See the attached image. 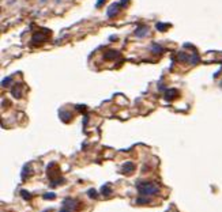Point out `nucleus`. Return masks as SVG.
Listing matches in <instances>:
<instances>
[{
  "label": "nucleus",
  "instance_id": "obj_1",
  "mask_svg": "<svg viewBox=\"0 0 222 212\" xmlns=\"http://www.w3.org/2000/svg\"><path fill=\"white\" fill-rule=\"evenodd\" d=\"M136 189H138L139 194H145V196H156L160 193V186L150 181H139L136 184Z\"/></svg>",
  "mask_w": 222,
  "mask_h": 212
},
{
  "label": "nucleus",
  "instance_id": "obj_2",
  "mask_svg": "<svg viewBox=\"0 0 222 212\" xmlns=\"http://www.w3.org/2000/svg\"><path fill=\"white\" fill-rule=\"evenodd\" d=\"M76 208V201L71 197H67L64 201H63V207L60 209V212H74Z\"/></svg>",
  "mask_w": 222,
  "mask_h": 212
},
{
  "label": "nucleus",
  "instance_id": "obj_3",
  "mask_svg": "<svg viewBox=\"0 0 222 212\" xmlns=\"http://www.w3.org/2000/svg\"><path fill=\"white\" fill-rule=\"evenodd\" d=\"M119 10H120V3H113V4L109 6V8H108L107 14L109 18H115L119 12Z\"/></svg>",
  "mask_w": 222,
  "mask_h": 212
},
{
  "label": "nucleus",
  "instance_id": "obj_4",
  "mask_svg": "<svg viewBox=\"0 0 222 212\" xmlns=\"http://www.w3.org/2000/svg\"><path fill=\"white\" fill-rule=\"evenodd\" d=\"M120 170H121L123 174H129V173H132L133 170H135V165H133L132 162H125V163L121 165Z\"/></svg>",
  "mask_w": 222,
  "mask_h": 212
},
{
  "label": "nucleus",
  "instance_id": "obj_5",
  "mask_svg": "<svg viewBox=\"0 0 222 212\" xmlns=\"http://www.w3.org/2000/svg\"><path fill=\"white\" fill-rule=\"evenodd\" d=\"M177 95H178V91H177V90H174V88L166 90V91L164 93V98L166 99V101H173Z\"/></svg>",
  "mask_w": 222,
  "mask_h": 212
},
{
  "label": "nucleus",
  "instance_id": "obj_6",
  "mask_svg": "<svg viewBox=\"0 0 222 212\" xmlns=\"http://www.w3.org/2000/svg\"><path fill=\"white\" fill-rule=\"evenodd\" d=\"M45 40H46V37L42 31H37L33 34V44H42Z\"/></svg>",
  "mask_w": 222,
  "mask_h": 212
},
{
  "label": "nucleus",
  "instance_id": "obj_7",
  "mask_svg": "<svg viewBox=\"0 0 222 212\" xmlns=\"http://www.w3.org/2000/svg\"><path fill=\"white\" fill-rule=\"evenodd\" d=\"M11 94H12V97L17 98V99L22 98V90H21V84H15V86H12V87H11Z\"/></svg>",
  "mask_w": 222,
  "mask_h": 212
},
{
  "label": "nucleus",
  "instance_id": "obj_8",
  "mask_svg": "<svg viewBox=\"0 0 222 212\" xmlns=\"http://www.w3.org/2000/svg\"><path fill=\"white\" fill-rule=\"evenodd\" d=\"M151 201H153V199H151V196H145V194H140L138 199H136V204H142V205H146V204H150Z\"/></svg>",
  "mask_w": 222,
  "mask_h": 212
},
{
  "label": "nucleus",
  "instance_id": "obj_9",
  "mask_svg": "<svg viewBox=\"0 0 222 212\" xmlns=\"http://www.w3.org/2000/svg\"><path fill=\"white\" fill-rule=\"evenodd\" d=\"M120 57V53L116 52V50H108L105 54H104V59L105 60H116V59Z\"/></svg>",
  "mask_w": 222,
  "mask_h": 212
},
{
  "label": "nucleus",
  "instance_id": "obj_10",
  "mask_svg": "<svg viewBox=\"0 0 222 212\" xmlns=\"http://www.w3.org/2000/svg\"><path fill=\"white\" fill-rule=\"evenodd\" d=\"M60 118H62V121H64V123H70L72 120V114L70 113V112H60Z\"/></svg>",
  "mask_w": 222,
  "mask_h": 212
},
{
  "label": "nucleus",
  "instance_id": "obj_11",
  "mask_svg": "<svg viewBox=\"0 0 222 212\" xmlns=\"http://www.w3.org/2000/svg\"><path fill=\"white\" fill-rule=\"evenodd\" d=\"M147 33H149V27L147 26H139V29L136 31H135V34L138 35V37H140V35H146Z\"/></svg>",
  "mask_w": 222,
  "mask_h": 212
},
{
  "label": "nucleus",
  "instance_id": "obj_12",
  "mask_svg": "<svg viewBox=\"0 0 222 212\" xmlns=\"http://www.w3.org/2000/svg\"><path fill=\"white\" fill-rule=\"evenodd\" d=\"M29 174H30V166L29 165H25L22 169V181H25L27 177H29Z\"/></svg>",
  "mask_w": 222,
  "mask_h": 212
},
{
  "label": "nucleus",
  "instance_id": "obj_13",
  "mask_svg": "<svg viewBox=\"0 0 222 212\" xmlns=\"http://www.w3.org/2000/svg\"><path fill=\"white\" fill-rule=\"evenodd\" d=\"M177 59H178V61H181V63H188L191 60V57H189L188 54H185V53H178Z\"/></svg>",
  "mask_w": 222,
  "mask_h": 212
},
{
  "label": "nucleus",
  "instance_id": "obj_14",
  "mask_svg": "<svg viewBox=\"0 0 222 212\" xmlns=\"http://www.w3.org/2000/svg\"><path fill=\"white\" fill-rule=\"evenodd\" d=\"M101 193H102V196H105V197H108L109 194H112V189H111V186L104 185V186H102V189H101Z\"/></svg>",
  "mask_w": 222,
  "mask_h": 212
},
{
  "label": "nucleus",
  "instance_id": "obj_15",
  "mask_svg": "<svg viewBox=\"0 0 222 212\" xmlns=\"http://www.w3.org/2000/svg\"><path fill=\"white\" fill-rule=\"evenodd\" d=\"M21 196H22V199H25L26 201H29V200H31V193L30 192H27V190H25V189H22L21 190Z\"/></svg>",
  "mask_w": 222,
  "mask_h": 212
},
{
  "label": "nucleus",
  "instance_id": "obj_16",
  "mask_svg": "<svg viewBox=\"0 0 222 212\" xmlns=\"http://www.w3.org/2000/svg\"><path fill=\"white\" fill-rule=\"evenodd\" d=\"M151 50H153V52L154 53H157V54H160V53H162L164 52V48H162V46H160V45H153V46H151Z\"/></svg>",
  "mask_w": 222,
  "mask_h": 212
},
{
  "label": "nucleus",
  "instance_id": "obj_17",
  "mask_svg": "<svg viewBox=\"0 0 222 212\" xmlns=\"http://www.w3.org/2000/svg\"><path fill=\"white\" fill-rule=\"evenodd\" d=\"M87 196H89L90 199H97V196H98V192L95 189H93V188H91V189L89 190V192H87Z\"/></svg>",
  "mask_w": 222,
  "mask_h": 212
},
{
  "label": "nucleus",
  "instance_id": "obj_18",
  "mask_svg": "<svg viewBox=\"0 0 222 212\" xmlns=\"http://www.w3.org/2000/svg\"><path fill=\"white\" fill-rule=\"evenodd\" d=\"M42 197H44L45 200H53V199H56V193H53V192H49V193H45Z\"/></svg>",
  "mask_w": 222,
  "mask_h": 212
},
{
  "label": "nucleus",
  "instance_id": "obj_19",
  "mask_svg": "<svg viewBox=\"0 0 222 212\" xmlns=\"http://www.w3.org/2000/svg\"><path fill=\"white\" fill-rule=\"evenodd\" d=\"M64 182V178H59V180H52L50 181V186H57V185H60V184H63Z\"/></svg>",
  "mask_w": 222,
  "mask_h": 212
},
{
  "label": "nucleus",
  "instance_id": "obj_20",
  "mask_svg": "<svg viewBox=\"0 0 222 212\" xmlns=\"http://www.w3.org/2000/svg\"><path fill=\"white\" fill-rule=\"evenodd\" d=\"M169 27V25H166V23H157V29H158V30L160 31H164V30H166V29H168Z\"/></svg>",
  "mask_w": 222,
  "mask_h": 212
},
{
  "label": "nucleus",
  "instance_id": "obj_21",
  "mask_svg": "<svg viewBox=\"0 0 222 212\" xmlns=\"http://www.w3.org/2000/svg\"><path fill=\"white\" fill-rule=\"evenodd\" d=\"M191 64H198L199 63V56L198 54H194V56H191Z\"/></svg>",
  "mask_w": 222,
  "mask_h": 212
},
{
  "label": "nucleus",
  "instance_id": "obj_22",
  "mask_svg": "<svg viewBox=\"0 0 222 212\" xmlns=\"http://www.w3.org/2000/svg\"><path fill=\"white\" fill-rule=\"evenodd\" d=\"M11 82H12V79H11V78H6V79L3 80V83H1V84H3V87H7Z\"/></svg>",
  "mask_w": 222,
  "mask_h": 212
},
{
  "label": "nucleus",
  "instance_id": "obj_23",
  "mask_svg": "<svg viewBox=\"0 0 222 212\" xmlns=\"http://www.w3.org/2000/svg\"><path fill=\"white\" fill-rule=\"evenodd\" d=\"M128 4H129V0H120V6H121V7H124V8H125Z\"/></svg>",
  "mask_w": 222,
  "mask_h": 212
},
{
  "label": "nucleus",
  "instance_id": "obj_24",
  "mask_svg": "<svg viewBox=\"0 0 222 212\" xmlns=\"http://www.w3.org/2000/svg\"><path fill=\"white\" fill-rule=\"evenodd\" d=\"M105 1H107V0H98V1H97V4H95V7H97V8H100V7H102V6H104V3H105Z\"/></svg>",
  "mask_w": 222,
  "mask_h": 212
},
{
  "label": "nucleus",
  "instance_id": "obj_25",
  "mask_svg": "<svg viewBox=\"0 0 222 212\" xmlns=\"http://www.w3.org/2000/svg\"><path fill=\"white\" fill-rule=\"evenodd\" d=\"M45 212H50V209H46V211H45Z\"/></svg>",
  "mask_w": 222,
  "mask_h": 212
}]
</instances>
